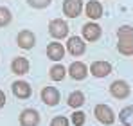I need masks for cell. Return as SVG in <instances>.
<instances>
[{
	"label": "cell",
	"instance_id": "obj_1",
	"mask_svg": "<svg viewBox=\"0 0 133 126\" xmlns=\"http://www.w3.org/2000/svg\"><path fill=\"white\" fill-rule=\"evenodd\" d=\"M68 31H70V27H68V23L63 18H54V20H50V23H49V33L56 40L66 38L68 36Z\"/></svg>",
	"mask_w": 133,
	"mask_h": 126
},
{
	"label": "cell",
	"instance_id": "obj_2",
	"mask_svg": "<svg viewBox=\"0 0 133 126\" xmlns=\"http://www.w3.org/2000/svg\"><path fill=\"white\" fill-rule=\"evenodd\" d=\"M94 114H95V119L103 124H113L115 123V114L108 105H95L94 108Z\"/></svg>",
	"mask_w": 133,
	"mask_h": 126
},
{
	"label": "cell",
	"instance_id": "obj_3",
	"mask_svg": "<svg viewBox=\"0 0 133 126\" xmlns=\"http://www.w3.org/2000/svg\"><path fill=\"white\" fill-rule=\"evenodd\" d=\"M66 51L72 56H83L87 51V42L81 40V36H70L66 40Z\"/></svg>",
	"mask_w": 133,
	"mask_h": 126
},
{
	"label": "cell",
	"instance_id": "obj_4",
	"mask_svg": "<svg viewBox=\"0 0 133 126\" xmlns=\"http://www.w3.org/2000/svg\"><path fill=\"white\" fill-rule=\"evenodd\" d=\"M130 92H131L130 85L126 81H122V79H117V81H113L110 85V96L115 97V99H126L130 96Z\"/></svg>",
	"mask_w": 133,
	"mask_h": 126
},
{
	"label": "cell",
	"instance_id": "obj_5",
	"mask_svg": "<svg viewBox=\"0 0 133 126\" xmlns=\"http://www.w3.org/2000/svg\"><path fill=\"white\" fill-rule=\"evenodd\" d=\"M16 42H18V47H20V49L29 51V49H32V47H34V43H36V36H34V33H32V31L23 29V31L18 33Z\"/></svg>",
	"mask_w": 133,
	"mask_h": 126
},
{
	"label": "cell",
	"instance_id": "obj_6",
	"mask_svg": "<svg viewBox=\"0 0 133 126\" xmlns=\"http://www.w3.org/2000/svg\"><path fill=\"white\" fill-rule=\"evenodd\" d=\"M88 72H90L88 67L83 61H74V63H70V67H68V76H70L72 79H76V81L85 79V78L88 76Z\"/></svg>",
	"mask_w": 133,
	"mask_h": 126
},
{
	"label": "cell",
	"instance_id": "obj_7",
	"mask_svg": "<svg viewBox=\"0 0 133 126\" xmlns=\"http://www.w3.org/2000/svg\"><path fill=\"white\" fill-rule=\"evenodd\" d=\"M83 11V0H63V13L68 18H77Z\"/></svg>",
	"mask_w": 133,
	"mask_h": 126
},
{
	"label": "cell",
	"instance_id": "obj_8",
	"mask_svg": "<svg viewBox=\"0 0 133 126\" xmlns=\"http://www.w3.org/2000/svg\"><path fill=\"white\" fill-rule=\"evenodd\" d=\"M101 25H97L95 22H88L83 25V40L87 42H97L101 38Z\"/></svg>",
	"mask_w": 133,
	"mask_h": 126
},
{
	"label": "cell",
	"instance_id": "obj_9",
	"mask_svg": "<svg viewBox=\"0 0 133 126\" xmlns=\"http://www.w3.org/2000/svg\"><path fill=\"white\" fill-rule=\"evenodd\" d=\"M11 90H13V96L18 97V99H29L31 94H32L31 85L22 81V79H18V81H15V83L11 85Z\"/></svg>",
	"mask_w": 133,
	"mask_h": 126
},
{
	"label": "cell",
	"instance_id": "obj_10",
	"mask_svg": "<svg viewBox=\"0 0 133 126\" xmlns=\"http://www.w3.org/2000/svg\"><path fill=\"white\" fill-rule=\"evenodd\" d=\"M61 96H59V90L56 86H45L42 90V101H43L47 106H56L59 103Z\"/></svg>",
	"mask_w": 133,
	"mask_h": 126
},
{
	"label": "cell",
	"instance_id": "obj_11",
	"mask_svg": "<svg viewBox=\"0 0 133 126\" xmlns=\"http://www.w3.org/2000/svg\"><path fill=\"white\" fill-rule=\"evenodd\" d=\"M88 70H90V74H92V76H95V78H106V76L111 72V65L108 61L99 60V61H94V63H92Z\"/></svg>",
	"mask_w": 133,
	"mask_h": 126
},
{
	"label": "cell",
	"instance_id": "obj_12",
	"mask_svg": "<svg viewBox=\"0 0 133 126\" xmlns=\"http://www.w3.org/2000/svg\"><path fill=\"white\" fill-rule=\"evenodd\" d=\"M20 124L22 126H38L40 124V114L32 108H27L20 114Z\"/></svg>",
	"mask_w": 133,
	"mask_h": 126
},
{
	"label": "cell",
	"instance_id": "obj_13",
	"mask_svg": "<svg viewBox=\"0 0 133 126\" xmlns=\"http://www.w3.org/2000/svg\"><path fill=\"white\" fill-rule=\"evenodd\" d=\"M47 58L52 61H61L65 58V47L58 42H52L47 45Z\"/></svg>",
	"mask_w": 133,
	"mask_h": 126
},
{
	"label": "cell",
	"instance_id": "obj_14",
	"mask_svg": "<svg viewBox=\"0 0 133 126\" xmlns=\"http://www.w3.org/2000/svg\"><path fill=\"white\" fill-rule=\"evenodd\" d=\"M29 68H31V63H29L27 58H23V56H18V58H15V60L11 61V70H13L15 74H18V76L27 74Z\"/></svg>",
	"mask_w": 133,
	"mask_h": 126
},
{
	"label": "cell",
	"instance_id": "obj_15",
	"mask_svg": "<svg viewBox=\"0 0 133 126\" xmlns=\"http://www.w3.org/2000/svg\"><path fill=\"white\" fill-rule=\"evenodd\" d=\"M85 11H87V16L90 20H99L103 16V5L97 0H90L87 4V7H85Z\"/></svg>",
	"mask_w": 133,
	"mask_h": 126
},
{
	"label": "cell",
	"instance_id": "obj_16",
	"mask_svg": "<svg viewBox=\"0 0 133 126\" xmlns=\"http://www.w3.org/2000/svg\"><path fill=\"white\" fill-rule=\"evenodd\" d=\"M66 103H68L70 108H81V106L85 105V94H83L81 90H74V92L68 96Z\"/></svg>",
	"mask_w": 133,
	"mask_h": 126
},
{
	"label": "cell",
	"instance_id": "obj_17",
	"mask_svg": "<svg viewBox=\"0 0 133 126\" xmlns=\"http://www.w3.org/2000/svg\"><path fill=\"white\" fill-rule=\"evenodd\" d=\"M117 51H119L122 56H133V38L119 40V42H117Z\"/></svg>",
	"mask_w": 133,
	"mask_h": 126
},
{
	"label": "cell",
	"instance_id": "obj_18",
	"mask_svg": "<svg viewBox=\"0 0 133 126\" xmlns=\"http://www.w3.org/2000/svg\"><path fill=\"white\" fill-rule=\"evenodd\" d=\"M119 119L124 126H133V106H126L121 110L119 114Z\"/></svg>",
	"mask_w": 133,
	"mask_h": 126
},
{
	"label": "cell",
	"instance_id": "obj_19",
	"mask_svg": "<svg viewBox=\"0 0 133 126\" xmlns=\"http://www.w3.org/2000/svg\"><path fill=\"white\" fill-rule=\"evenodd\" d=\"M49 76H50L52 81H61V79H65V76H66V68L63 65H54V67L50 68Z\"/></svg>",
	"mask_w": 133,
	"mask_h": 126
},
{
	"label": "cell",
	"instance_id": "obj_20",
	"mask_svg": "<svg viewBox=\"0 0 133 126\" xmlns=\"http://www.w3.org/2000/svg\"><path fill=\"white\" fill-rule=\"evenodd\" d=\"M13 20V15H11V11L7 9V7H4V5H0V27H5V25H9Z\"/></svg>",
	"mask_w": 133,
	"mask_h": 126
},
{
	"label": "cell",
	"instance_id": "obj_21",
	"mask_svg": "<svg viewBox=\"0 0 133 126\" xmlns=\"http://www.w3.org/2000/svg\"><path fill=\"white\" fill-rule=\"evenodd\" d=\"M117 36L119 40H128V38H133V27L131 25H122L117 29Z\"/></svg>",
	"mask_w": 133,
	"mask_h": 126
},
{
	"label": "cell",
	"instance_id": "obj_22",
	"mask_svg": "<svg viewBox=\"0 0 133 126\" xmlns=\"http://www.w3.org/2000/svg\"><path fill=\"white\" fill-rule=\"evenodd\" d=\"M85 121H87V115H85L83 112L76 110V112L72 114V124H74V126H83V124H85Z\"/></svg>",
	"mask_w": 133,
	"mask_h": 126
},
{
	"label": "cell",
	"instance_id": "obj_23",
	"mask_svg": "<svg viewBox=\"0 0 133 126\" xmlns=\"http://www.w3.org/2000/svg\"><path fill=\"white\" fill-rule=\"evenodd\" d=\"M50 2L52 0H27V4L31 7H34V9H45V7L50 5Z\"/></svg>",
	"mask_w": 133,
	"mask_h": 126
},
{
	"label": "cell",
	"instance_id": "obj_24",
	"mask_svg": "<svg viewBox=\"0 0 133 126\" xmlns=\"http://www.w3.org/2000/svg\"><path fill=\"white\" fill-rule=\"evenodd\" d=\"M68 124H70V121L66 119L65 115H58V117H54V119L50 121L49 126H68Z\"/></svg>",
	"mask_w": 133,
	"mask_h": 126
},
{
	"label": "cell",
	"instance_id": "obj_25",
	"mask_svg": "<svg viewBox=\"0 0 133 126\" xmlns=\"http://www.w3.org/2000/svg\"><path fill=\"white\" fill-rule=\"evenodd\" d=\"M4 105H5V94L0 90V108H4Z\"/></svg>",
	"mask_w": 133,
	"mask_h": 126
}]
</instances>
